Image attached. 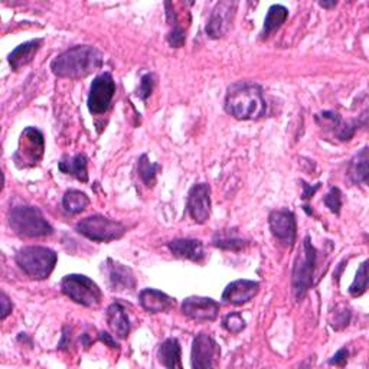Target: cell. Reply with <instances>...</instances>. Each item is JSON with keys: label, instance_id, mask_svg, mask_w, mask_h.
<instances>
[{"label": "cell", "instance_id": "cell-1", "mask_svg": "<svg viewBox=\"0 0 369 369\" xmlns=\"http://www.w3.org/2000/svg\"><path fill=\"white\" fill-rule=\"evenodd\" d=\"M103 54L91 45H77L59 54L51 64L52 73L59 78L80 80L103 65Z\"/></svg>", "mask_w": 369, "mask_h": 369}, {"label": "cell", "instance_id": "cell-2", "mask_svg": "<svg viewBox=\"0 0 369 369\" xmlns=\"http://www.w3.org/2000/svg\"><path fill=\"white\" fill-rule=\"evenodd\" d=\"M263 89L254 82L239 81L228 88L225 110L237 120H256L265 113Z\"/></svg>", "mask_w": 369, "mask_h": 369}, {"label": "cell", "instance_id": "cell-3", "mask_svg": "<svg viewBox=\"0 0 369 369\" xmlns=\"http://www.w3.org/2000/svg\"><path fill=\"white\" fill-rule=\"evenodd\" d=\"M58 261V256L54 250L41 247V245H30L23 247L16 254V263L26 275L35 280L48 279L54 271Z\"/></svg>", "mask_w": 369, "mask_h": 369}, {"label": "cell", "instance_id": "cell-4", "mask_svg": "<svg viewBox=\"0 0 369 369\" xmlns=\"http://www.w3.org/2000/svg\"><path fill=\"white\" fill-rule=\"evenodd\" d=\"M316 267V249L307 235L303 239L301 253L297 256L292 274V286L296 300H301L313 286V273Z\"/></svg>", "mask_w": 369, "mask_h": 369}, {"label": "cell", "instance_id": "cell-5", "mask_svg": "<svg viewBox=\"0 0 369 369\" xmlns=\"http://www.w3.org/2000/svg\"><path fill=\"white\" fill-rule=\"evenodd\" d=\"M9 224L22 237H45L54 231L42 212L35 206H15L9 213Z\"/></svg>", "mask_w": 369, "mask_h": 369}, {"label": "cell", "instance_id": "cell-6", "mask_svg": "<svg viewBox=\"0 0 369 369\" xmlns=\"http://www.w3.org/2000/svg\"><path fill=\"white\" fill-rule=\"evenodd\" d=\"M61 289L67 297L85 307H96L103 299V292L97 283L82 274L65 275L61 282Z\"/></svg>", "mask_w": 369, "mask_h": 369}, {"label": "cell", "instance_id": "cell-7", "mask_svg": "<svg viewBox=\"0 0 369 369\" xmlns=\"http://www.w3.org/2000/svg\"><path fill=\"white\" fill-rule=\"evenodd\" d=\"M77 232L87 237L91 241L108 242L121 238L126 234V227L118 221H113L103 215H91L77 223Z\"/></svg>", "mask_w": 369, "mask_h": 369}, {"label": "cell", "instance_id": "cell-8", "mask_svg": "<svg viewBox=\"0 0 369 369\" xmlns=\"http://www.w3.org/2000/svg\"><path fill=\"white\" fill-rule=\"evenodd\" d=\"M44 150V135L35 127H26L20 135L19 146L13 159L19 168H32L42 159Z\"/></svg>", "mask_w": 369, "mask_h": 369}, {"label": "cell", "instance_id": "cell-9", "mask_svg": "<svg viewBox=\"0 0 369 369\" xmlns=\"http://www.w3.org/2000/svg\"><path fill=\"white\" fill-rule=\"evenodd\" d=\"M115 94V82L110 73L100 74L94 78L88 94V110L92 114H103L108 110Z\"/></svg>", "mask_w": 369, "mask_h": 369}, {"label": "cell", "instance_id": "cell-10", "mask_svg": "<svg viewBox=\"0 0 369 369\" xmlns=\"http://www.w3.org/2000/svg\"><path fill=\"white\" fill-rule=\"evenodd\" d=\"M268 225L273 235L286 247H292L297 235L296 217L292 211L279 209L273 211L268 217Z\"/></svg>", "mask_w": 369, "mask_h": 369}, {"label": "cell", "instance_id": "cell-11", "mask_svg": "<svg viewBox=\"0 0 369 369\" xmlns=\"http://www.w3.org/2000/svg\"><path fill=\"white\" fill-rule=\"evenodd\" d=\"M221 351L218 344L208 333H199L195 336L192 344V368L208 369L213 368L215 361L218 359Z\"/></svg>", "mask_w": 369, "mask_h": 369}, {"label": "cell", "instance_id": "cell-12", "mask_svg": "<svg viewBox=\"0 0 369 369\" xmlns=\"http://www.w3.org/2000/svg\"><path fill=\"white\" fill-rule=\"evenodd\" d=\"M182 313L195 322H212L218 318L220 304L209 297L192 296L183 300Z\"/></svg>", "mask_w": 369, "mask_h": 369}, {"label": "cell", "instance_id": "cell-13", "mask_svg": "<svg viewBox=\"0 0 369 369\" xmlns=\"http://www.w3.org/2000/svg\"><path fill=\"white\" fill-rule=\"evenodd\" d=\"M237 6H238L237 2H230V0L220 2L217 6H215L206 25V34L209 35V38L218 39L227 34V30L231 26L232 18L235 15Z\"/></svg>", "mask_w": 369, "mask_h": 369}, {"label": "cell", "instance_id": "cell-14", "mask_svg": "<svg viewBox=\"0 0 369 369\" xmlns=\"http://www.w3.org/2000/svg\"><path fill=\"white\" fill-rule=\"evenodd\" d=\"M188 212L196 224H205L211 215V188L206 183H196L188 195Z\"/></svg>", "mask_w": 369, "mask_h": 369}, {"label": "cell", "instance_id": "cell-15", "mask_svg": "<svg viewBox=\"0 0 369 369\" xmlns=\"http://www.w3.org/2000/svg\"><path fill=\"white\" fill-rule=\"evenodd\" d=\"M258 292L260 283L253 280H237L227 286L223 293V300L234 306H241L253 300Z\"/></svg>", "mask_w": 369, "mask_h": 369}, {"label": "cell", "instance_id": "cell-16", "mask_svg": "<svg viewBox=\"0 0 369 369\" xmlns=\"http://www.w3.org/2000/svg\"><path fill=\"white\" fill-rule=\"evenodd\" d=\"M170 253L175 257L191 260L195 263H199L204 260V244L199 239L194 238H177L168 244Z\"/></svg>", "mask_w": 369, "mask_h": 369}, {"label": "cell", "instance_id": "cell-17", "mask_svg": "<svg viewBox=\"0 0 369 369\" xmlns=\"http://www.w3.org/2000/svg\"><path fill=\"white\" fill-rule=\"evenodd\" d=\"M106 270H107L110 286L114 290H130L136 287L135 274L127 265H123L108 258L106 264Z\"/></svg>", "mask_w": 369, "mask_h": 369}, {"label": "cell", "instance_id": "cell-18", "mask_svg": "<svg viewBox=\"0 0 369 369\" xmlns=\"http://www.w3.org/2000/svg\"><path fill=\"white\" fill-rule=\"evenodd\" d=\"M143 309L149 313H162L172 309L175 300L166 293L156 289H144L139 294Z\"/></svg>", "mask_w": 369, "mask_h": 369}, {"label": "cell", "instance_id": "cell-19", "mask_svg": "<svg viewBox=\"0 0 369 369\" xmlns=\"http://www.w3.org/2000/svg\"><path fill=\"white\" fill-rule=\"evenodd\" d=\"M42 42H44L42 39H34V41H27L19 45L18 48H15L12 54L9 55V64L12 70L18 71L22 67H26L27 64L32 63L35 55L38 54V51L42 46Z\"/></svg>", "mask_w": 369, "mask_h": 369}, {"label": "cell", "instance_id": "cell-20", "mask_svg": "<svg viewBox=\"0 0 369 369\" xmlns=\"http://www.w3.org/2000/svg\"><path fill=\"white\" fill-rule=\"evenodd\" d=\"M107 323L111 327V330L120 336V337H127L130 333V320L126 313L125 306L121 303L115 301L107 309Z\"/></svg>", "mask_w": 369, "mask_h": 369}, {"label": "cell", "instance_id": "cell-21", "mask_svg": "<svg viewBox=\"0 0 369 369\" xmlns=\"http://www.w3.org/2000/svg\"><path fill=\"white\" fill-rule=\"evenodd\" d=\"M158 356H159L161 363L169 369L182 368V361H180L182 349H180V344L176 337H169V339H166L159 346Z\"/></svg>", "mask_w": 369, "mask_h": 369}, {"label": "cell", "instance_id": "cell-22", "mask_svg": "<svg viewBox=\"0 0 369 369\" xmlns=\"http://www.w3.org/2000/svg\"><path fill=\"white\" fill-rule=\"evenodd\" d=\"M87 165H88L87 156L84 155V153H80V155H75L74 158H70V159L64 158L58 163V168L61 172L73 175L81 182H87L88 180Z\"/></svg>", "mask_w": 369, "mask_h": 369}, {"label": "cell", "instance_id": "cell-23", "mask_svg": "<svg viewBox=\"0 0 369 369\" xmlns=\"http://www.w3.org/2000/svg\"><path fill=\"white\" fill-rule=\"evenodd\" d=\"M369 156H368V147H363L358 155L351 161L348 176L354 183H366L369 177V168H368Z\"/></svg>", "mask_w": 369, "mask_h": 369}, {"label": "cell", "instance_id": "cell-24", "mask_svg": "<svg viewBox=\"0 0 369 369\" xmlns=\"http://www.w3.org/2000/svg\"><path fill=\"white\" fill-rule=\"evenodd\" d=\"M212 244L215 247L228 250V251H239L242 250L245 245H247V241L244 238L238 237L234 231L227 230V231H218L212 238Z\"/></svg>", "mask_w": 369, "mask_h": 369}, {"label": "cell", "instance_id": "cell-25", "mask_svg": "<svg viewBox=\"0 0 369 369\" xmlns=\"http://www.w3.org/2000/svg\"><path fill=\"white\" fill-rule=\"evenodd\" d=\"M287 18H289V11L283 5H273L268 9L267 16L264 19L263 37L267 38L268 35H271L274 30L279 29L286 22Z\"/></svg>", "mask_w": 369, "mask_h": 369}, {"label": "cell", "instance_id": "cell-26", "mask_svg": "<svg viewBox=\"0 0 369 369\" xmlns=\"http://www.w3.org/2000/svg\"><path fill=\"white\" fill-rule=\"evenodd\" d=\"M88 204L89 198L87 196V194L77 189L67 191L63 198V206L68 213H80L88 206Z\"/></svg>", "mask_w": 369, "mask_h": 369}, {"label": "cell", "instance_id": "cell-27", "mask_svg": "<svg viewBox=\"0 0 369 369\" xmlns=\"http://www.w3.org/2000/svg\"><path fill=\"white\" fill-rule=\"evenodd\" d=\"M161 169V165L151 163L147 158V155H142L139 159V175L142 180L147 184V187H153L156 182L158 170Z\"/></svg>", "mask_w": 369, "mask_h": 369}, {"label": "cell", "instance_id": "cell-28", "mask_svg": "<svg viewBox=\"0 0 369 369\" xmlns=\"http://www.w3.org/2000/svg\"><path fill=\"white\" fill-rule=\"evenodd\" d=\"M366 265H368L366 261H363V263L361 264V267H359L358 271H356L355 280H354V283H352L351 287H349V293H351L352 296H355V297H358V296H361V294H363V293L366 292V287H368Z\"/></svg>", "mask_w": 369, "mask_h": 369}, {"label": "cell", "instance_id": "cell-29", "mask_svg": "<svg viewBox=\"0 0 369 369\" xmlns=\"http://www.w3.org/2000/svg\"><path fill=\"white\" fill-rule=\"evenodd\" d=\"M323 202L330 209V212L339 215L341 208H342V192H341V189L337 187L330 188V191L323 198Z\"/></svg>", "mask_w": 369, "mask_h": 369}, {"label": "cell", "instance_id": "cell-30", "mask_svg": "<svg viewBox=\"0 0 369 369\" xmlns=\"http://www.w3.org/2000/svg\"><path fill=\"white\" fill-rule=\"evenodd\" d=\"M223 326H224L228 332H231V333H239V332H242L244 327H245V320L242 319V316H241L239 313L234 312V313H230V315H227V316L224 318Z\"/></svg>", "mask_w": 369, "mask_h": 369}, {"label": "cell", "instance_id": "cell-31", "mask_svg": "<svg viewBox=\"0 0 369 369\" xmlns=\"http://www.w3.org/2000/svg\"><path fill=\"white\" fill-rule=\"evenodd\" d=\"M153 88H155V75L153 74H146L142 77V81H140V87L137 89V96L146 101L150 94L153 92Z\"/></svg>", "mask_w": 369, "mask_h": 369}, {"label": "cell", "instance_id": "cell-32", "mask_svg": "<svg viewBox=\"0 0 369 369\" xmlns=\"http://www.w3.org/2000/svg\"><path fill=\"white\" fill-rule=\"evenodd\" d=\"M184 41H187V35H184V30L182 26L176 25L172 27V30L168 35V42L172 48H180L183 46Z\"/></svg>", "mask_w": 369, "mask_h": 369}, {"label": "cell", "instance_id": "cell-33", "mask_svg": "<svg viewBox=\"0 0 369 369\" xmlns=\"http://www.w3.org/2000/svg\"><path fill=\"white\" fill-rule=\"evenodd\" d=\"M349 320H351V312L348 309H344L341 312H334V319L332 320V327L339 330V329H344L345 326L349 325Z\"/></svg>", "mask_w": 369, "mask_h": 369}, {"label": "cell", "instance_id": "cell-34", "mask_svg": "<svg viewBox=\"0 0 369 369\" xmlns=\"http://www.w3.org/2000/svg\"><path fill=\"white\" fill-rule=\"evenodd\" d=\"M348 356H349V352L346 348L337 351L330 359H329V363L330 365H336V366H345L346 362H348Z\"/></svg>", "mask_w": 369, "mask_h": 369}, {"label": "cell", "instance_id": "cell-35", "mask_svg": "<svg viewBox=\"0 0 369 369\" xmlns=\"http://www.w3.org/2000/svg\"><path fill=\"white\" fill-rule=\"evenodd\" d=\"M12 301L9 300V297L6 296V293H2V319L5 320L11 312H12Z\"/></svg>", "mask_w": 369, "mask_h": 369}, {"label": "cell", "instance_id": "cell-36", "mask_svg": "<svg viewBox=\"0 0 369 369\" xmlns=\"http://www.w3.org/2000/svg\"><path fill=\"white\" fill-rule=\"evenodd\" d=\"M319 187H320V183H318V184H315L313 188H311L309 184H307L306 182H303V188H304V192H303L301 198H303V199H309V198H312V196L315 195V192L319 189Z\"/></svg>", "mask_w": 369, "mask_h": 369}, {"label": "cell", "instance_id": "cell-37", "mask_svg": "<svg viewBox=\"0 0 369 369\" xmlns=\"http://www.w3.org/2000/svg\"><path fill=\"white\" fill-rule=\"evenodd\" d=\"M99 339H100L101 342H104L106 345H108L110 348H118L117 342L113 339L111 334H108L107 332H100V333H99Z\"/></svg>", "mask_w": 369, "mask_h": 369}, {"label": "cell", "instance_id": "cell-38", "mask_svg": "<svg viewBox=\"0 0 369 369\" xmlns=\"http://www.w3.org/2000/svg\"><path fill=\"white\" fill-rule=\"evenodd\" d=\"M319 5L322 6V8H326V9H330V8H334L336 6V2H319Z\"/></svg>", "mask_w": 369, "mask_h": 369}]
</instances>
